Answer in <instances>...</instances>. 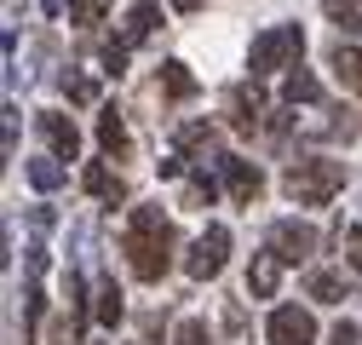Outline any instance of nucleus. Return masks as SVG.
I'll list each match as a JSON object with an SVG mask.
<instances>
[{
    "label": "nucleus",
    "mask_w": 362,
    "mask_h": 345,
    "mask_svg": "<svg viewBox=\"0 0 362 345\" xmlns=\"http://www.w3.org/2000/svg\"><path fill=\"white\" fill-rule=\"evenodd\" d=\"M167 6H178V12H196V6H202V0H167Z\"/></svg>",
    "instance_id": "7c9ffc66"
},
{
    "label": "nucleus",
    "mask_w": 362,
    "mask_h": 345,
    "mask_svg": "<svg viewBox=\"0 0 362 345\" xmlns=\"http://www.w3.org/2000/svg\"><path fill=\"white\" fill-rule=\"evenodd\" d=\"M328 69L339 75V86H351V93L362 98V47H345V40H339V47L328 52Z\"/></svg>",
    "instance_id": "4468645a"
},
{
    "label": "nucleus",
    "mask_w": 362,
    "mask_h": 345,
    "mask_svg": "<svg viewBox=\"0 0 362 345\" xmlns=\"http://www.w3.org/2000/svg\"><path fill=\"white\" fill-rule=\"evenodd\" d=\"M345 259H351L356 276H362V230H345Z\"/></svg>",
    "instance_id": "c85d7f7f"
},
{
    "label": "nucleus",
    "mask_w": 362,
    "mask_h": 345,
    "mask_svg": "<svg viewBox=\"0 0 362 345\" xmlns=\"http://www.w3.org/2000/svg\"><path fill=\"white\" fill-rule=\"evenodd\" d=\"M173 345H213V334H207V322H196V317H185L173 328Z\"/></svg>",
    "instance_id": "393cba45"
},
{
    "label": "nucleus",
    "mask_w": 362,
    "mask_h": 345,
    "mask_svg": "<svg viewBox=\"0 0 362 345\" xmlns=\"http://www.w3.org/2000/svg\"><path fill=\"white\" fill-rule=\"evenodd\" d=\"M264 247L276 253L282 265H299V259L316 253V230H310L305 219H276V225H270V236H264Z\"/></svg>",
    "instance_id": "39448f33"
},
{
    "label": "nucleus",
    "mask_w": 362,
    "mask_h": 345,
    "mask_svg": "<svg viewBox=\"0 0 362 345\" xmlns=\"http://www.w3.org/2000/svg\"><path fill=\"white\" fill-rule=\"evenodd\" d=\"M282 104H288V110H299V104H322V86H316L310 69H293V75L282 81Z\"/></svg>",
    "instance_id": "2eb2a0df"
},
{
    "label": "nucleus",
    "mask_w": 362,
    "mask_h": 345,
    "mask_svg": "<svg viewBox=\"0 0 362 345\" xmlns=\"http://www.w3.org/2000/svg\"><path fill=\"white\" fill-rule=\"evenodd\" d=\"M218 167H224V190H230V201L253 207V201L264 196V172H259V161H247V156H224Z\"/></svg>",
    "instance_id": "0eeeda50"
},
{
    "label": "nucleus",
    "mask_w": 362,
    "mask_h": 345,
    "mask_svg": "<svg viewBox=\"0 0 362 345\" xmlns=\"http://www.w3.org/2000/svg\"><path fill=\"white\" fill-rule=\"evenodd\" d=\"M328 345H362V328H356V322H339V328L328 334Z\"/></svg>",
    "instance_id": "bb28decb"
},
{
    "label": "nucleus",
    "mask_w": 362,
    "mask_h": 345,
    "mask_svg": "<svg viewBox=\"0 0 362 345\" xmlns=\"http://www.w3.org/2000/svg\"><path fill=\"white\" fill-rule=\"evenodd\" d=\"M121 317H127V305H121V288H115V282H98V322H104V328H115Z\"/></svg>",
    "instance_id": "412c9836"
},
{
    "label": "nucleus",
    "mask_w": 362,
    "mask_h": 345,
    "mask_svg": "<svg viewBox=\"0 0 362 345\" xmlns=\"http://www.w3.org/2000/svg\"><path fill=\"white\" fill-rule=\"evenodd\" d=\"M40 6H47V18H64V0H40Z\"/></svg>",
    "instance_id": "c756f323"
},
{
    "label": "nucleus",
    "mask_w": 362,
    "mask_h": 345,
    "mask_svg": "<svg viewBox=\"0 0 362 345\" xmlns=\"http://www.w3.org/2000/svg\"><path fill=\"white\" fill-rule=\"evenodd\" d=\"M282 190L299 201V207H328L339 190H345V161H328V156H305L282 172Z\"/></svg>",
    "instance_id": "f03ea898"
},
{
    "label": "nucleus",
    "mask_w": 362,
    "mask_h": 345,
    "mask_svg": "<svg viewBox=\"0 0 362 345\" xmlns=\"http://www.w3.org/2000/svg\"><path fill=\"white\" fill-rule=\"evenodd\" d=\"M305 288H310V299H322V305H339V299H345V276L339 271H322V265L305 276Z\"/></svg>",
    "instance_id": "dca6fc26"
},
{
    "label": "nucleus",
    "mask_w": 362,
    "mask_h": 345,
    "mask_svg": "<svg viewBox=\"0 0 362 345\" xmlns=\"http://www.w3.org/2000/svg\"><path fill=\"white\" fill-rule=\"evenodd\" d=\"M299 52H305V29L299 23H276V29L253 35L247 69H253V81L259 75H276V69H299Z\"/></svg>",
    "instance_id": "7ed1b4c3"
},
{
    "label": "nucleus",
    "mask_w": 362,
    "mask_h": 345,
    "mask_svg": "<svg viewBox=\"0 0 362 345\" xmlns=\"http://www.w3.org/2000/svg\"><path fill=\"white\" fill-rule=\"evenodd\" d=\"M18 156V104H6V161Z\"/></svg>",
    "instance_id": "cd10ccee"
},
{
    "label": "nucleus",
    "mask_w": 362,
    "mask_h": 345,
    "mask_svg": "<svg viewBox=\"0 0 362 345\" xmlns=\"http://www.w3.org/2000/svg\"><path fill=\"white\" fill-rule=\"evenodd\" d=\"M104 12H110V0H69V23H81V29L104 23Z\"/></svg>",
    "instance_id": "5701e85b"
},
{
    "label": "nucleus",
    "mask_w": 362,
    "mask_h": 345,
    "mask_svg": "<svg viewBox=\"0 0 362 345\" xmlns=\"http://www.w3.org/2000/svg\"><path fill=\"white\" fill-rule=\"evenodd\" d=\"M322 12H328L345 35H356V29H362V0H322Z\"/></svg>",
    "instance_id": "aec40b11"
},
{
    "label": "nucleus",
    "mask_w": 362,
    "mask_h": 345,
    "mask_svg": "<svg viewBox=\"0 0 362 345\" xmlns=\"http://www.w3.org/2000/svg\"><path fill=\"white\" fill-rule=\"evenodd\" d=\"M173 247H178V236H173V219H167L161 207H132V213H127L121 253H127V265H132L139 282H161V276H167Z\"/></svg>",
    "instance_id": "f257e3e1"
},
{
    "label": "nucleus",
    "mask_w": 362,
    "mask_h": 345,
    "mask_svg": "<svg viewBox=\"0 0 362 345\" xmlns=\"http://www.w3.org/2000/svg\"><path fill=\"white\" fill-rule=\"evenodd\" d=\"M40 305H47V299H40V288L29 282V288H23V339H35V322H40Z\"/></svg>",
    "instance_id": "a878e982"
},
{
    "label": "nucleus",
    "mask_w": 362,
    "mask_h": 345,
    "mask_svg": "<svg viewBox=\"0 0 362 345\" xmlns=\"http://www.w3.org/2000/svg\"><path fill=\"white\" fill-rule=\"evenodd\" d=\"M224 104H230V127H236V133H259V127H264V93H259V81L253 86H230V98H224Z\"/></svg>",
    "instance_id": "1a4fd4ad"
},
{
    "label": "nucleus",
    "mask_w": 362,
    "mask_h": 345,
    "mask_svg": "<svg viewBox=\"0 0 362 345\" xmlns=\"http://www.w3.org/2000/svg\"><path fill=\"white\" fill-rule=\"evenodd\" d=\"M64 93H69V104H98V81H86L81 69H69L64 75Z\"/></svg>",
    "instance_id": "b1692460"
},
{
    "label": "nucleus",
    "mask_w": 362,
    "mask_h": 345,
    "mask_svg": "<svg viewBox=\"0 0 362 345\" xmlns=\"http://www.w3.org/2000/svg\"><path fill=\"white\" fill-rule=\"evenodd\" d=\"M276 282H282V259L276 253H253V271H247V293H259V299H270L276 293Z\"/></svg>",
    "instance_id": "ddd939ff"
},
{
    "label": "nucleus",
    "mask_w": 362,
    "mask_h": 345,
    "mask_svg": "<svg viewBox=\"0 0 362 345\" xmlns=\"http://www.w3.org/2000/svg\"><path fill=\"white\" fill-rule=\"evenodd\" d=\"M81 190L93 196V201H104V207H121V201H127V179L110 172L104 161H86V167H81Z\"/></svg>",
    "instance_id": "6e6552de"
},
{
    "label": "nucleus",
    "mask_w": 362,
    "mask_h": 345,
    "mask_svg": "<svg viewBox=\"0 0 362 345\" xmlns=\"http://www.w3.org/2000/svg\"><path fill=\"white\" fill-rule=\"evenodd\" d=\"M213 196H218V185L207 179V167H196V172H190V185H185V207H207Z\"/></svg>",
    "instance_id": "4be33fe9"
},
{
    "label": "nucleus",
    "mask_w": 362,
    "mask_h": 345,
    "mask_svg": "<svg viewBox=\"0 0 362 345\" xmlns=\"http://www.w3.org/2000/svg\"><path fill=\"white\" fill-rule=\"evenodd\" d=\"M98 144H104V156H127V144H132V139H127V121H121L115 110L98 115Z\"/></svg>",
    "instance_id": "f3484780"
},
{
    "label": "nucleus",
    "mask_w": 362,
    "mask_h": 345,
    "mask_svg": "<svg viewBox=\"0 0 362 345\" xmlns=\"http://www.w3.org/2000/svg\"><path fill=\"white\" fill-rule=\"evenodd\" d=\"M224 259H230V230H224V225H207V230L190 242V253H185V271H190L196 282H213V276L224 271Z\"/></svg>",
    "instance_id": "20e7f679"
},
{
    "label": "nucleus",
    "mask_w": 362,
    "mask_h": 345,
    "mask_svg": "<svg viewBox=\"0 0 362 345\" xmlns=\"http://www.w3.org/2000/svg\"><path fill=\"white\" fill-rule=\"evenodd\" d=\"M40 139H47V150H52L58 161H75V156H81V133H75V121L58 115V110L40 115Z\"/></svg>",
    "instance_id": "9d476101"
},
{
    "label": "nucleus",
    "mask_w": 362,
    "mask_h": 345,
    "mask_svg": "<svg viewBox=\"0 0 362 345\" xmlns=\"http://www.w3.org/2000/svg\"><path fill=\"white\" fill-rule=\"evenodd\" d=\"M161 86H167V98H196V75H190V64L167 58V64H161Z\"/></svg>",
    "instance_id": "a211bd4d"
},
{
    "label": "nucleus",
    "mask_w": 362,
    "mask_h": 345,
    "mask_svg": "<svg viewBox=\"0 0 362 345\" xmlns=\"http://www.w3.org/2000/svg\"><path fill=\"white\" fill-rule=\"evenodd\" d=\"M156 23H161L156 0H132V6H127V23H121V47H127V52H132V47H144V40L156 35Z\"/></svg>",
    "instance_id": "9b49d317"
},
{
    "label": "nucleus",
    "mask_w": 362,
    "mask_h": 345,
    "mask_svg": "<svg viewBox=\"0 0 362 345\" xmlns=\"http://www.w3.org/2000/svg\"><path fill=\"white\" fill-rule=\"evenodd\" d=\"M218 150V133L207 121H190V127H178V156L185 161H196V167H207V156Z\"/></svg>",
    "instance_id": "f8f14e48"
},
{
    "label": "nucleus",
    "mask_w": 362,
    "mask_h": 345,
    "mask_svg": "<svg viewBox=\"0 0 362 345\" xmlns=\"http://www.w3.org/2000/svg\"><path fill=\"white\" fill-rule=\"evenodd\" d=\"M264 339H270V345H316V322H310V311H299V305H276L270 322H264Z\"/></svg>",
    "instance_id": "423d86ee"
},
{
    "label": "nucleus",
    "mask_w": 362,
    "mask_h": 345,
    "mask_svg": "<svg viewBox=\"0 0 362 345\" xmlns=\"http://www.w3.org/2000/svg\"><path fill=\"white\" fill-rule=\"evenodd\" d=\"M29 185L47 196V190H58L64 185V167H58V156H40V161H29Z\"/></svg>",
    "instance_id": "6ab92c4d"
}]
</instances>
